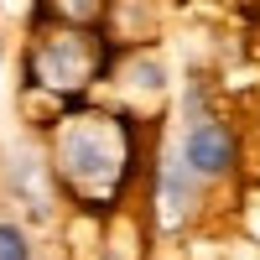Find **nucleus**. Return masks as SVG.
<instances>
[{
    "label": "nucleus",
    "instance_id": "f257e3e1",
    "mask_svg": "<svg viewBox=\"0 0 260 260\" xmlns=\"http://www.w3.org/2000/svg\"><path fill=\"white\" fill-rule=\"evenodd\" d=\"M234 161H240V136L224 125V120H192L187 136H182V167L192 172L198 182H219L234 172Z\"/></svg>",
    "mask_w": 260,
    "mask_h": 260
},
{
    "label": "nucleus",
    "instance_id": "f03ea898",
    "mask_svg": "<svg viewBox=\"0 0 260 260\" xmlns=\"http://www.w3.org/2000/svg\"><path fill=\"white\" fill-rule=\"evenodd\" d=\"M0 260H31V234L16 219H0Z\"/></svg>",
    "mask_w": 260,
    "mask_h": 260
},
{
    "label": "nucleus",
    "instance_id": "7ed1b4c3",
    "mask_svg": "<svg viewBox=\"0 0 260 260\" xmlns=\"http://www.w3.org/2000/svg\"><path fill=\"white\" fill-rule=\"evenodd\" d=\"M0 73H6V47H0Z\"/></svg>",
    "mask_w": 260,
    "mask_h": 260
}]
</instances>
